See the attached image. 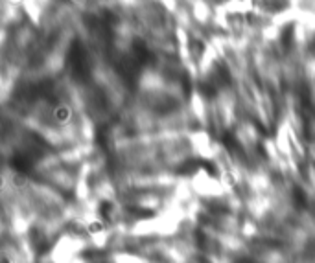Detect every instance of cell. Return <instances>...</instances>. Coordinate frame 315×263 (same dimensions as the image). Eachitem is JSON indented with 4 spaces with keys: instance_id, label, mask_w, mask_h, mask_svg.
Listing matches in <instances>:
<instances>
[{
    "instance_id": "1",
    "label": "cell",
    "mask_w": 315,
    "mask_h": 263,
    "mask_svg": "<svg viewBox=\"0 0 315 263\" xmlns=\"http://www.w3.org/2000/svg\"><path fill=\"white\" fill-rule=\"evenodd\" d=\"M66 65L70 70L72 77L78 81H87L90 75V63L89 56L85 52L83 44L80 41L72 42L70 50H68V57H66Z\"/></svg>"
},
{
    "instance_id": "2",
    "label": "cell",
    "mask_w": 315,
    "mask_h": 263,
    "mask_svg": "<svg viewBox=\"0 0 315 263\" xmlns=\"http://www.w3.org/2000/svg\"><path fill=\"white\" fill-rule=\"evenodd\" d=\"M50 116H52V120L57 123V125H66V123L70 122L72 118V111L68 105L65 103H54L52 105V111H50Z\"/></svg>"
},
{
    "instance_id": "3",
    "label": "cell",
    "mask_w": 315,
    "mask_h": 263,
    "mask_svg": "<svg viewBox=\"0 0 315 263\" xmlns=\"http://www.w3.org/2000/svg\"><path fill=\"white\" fill-rule=\"evenodd\" d=\"M293 37H295V26L293 24H287L286 28L282 30V35H280V39H282V44L284 46H289L293 41Z\"/></svg>"
},
{
    "instance_id": "4",
    "label": "cell",
    "mask_w": 315,
    "mask_h": 263,
    "mask_svg": "<svg viewBox=\"0 0 315 263\" xmlns=\"http://www.w3.org/2000/svg\"><path fill=\"white\" fill-rule=\"evenodd\" d=\"M104 230V223L102 221H94V223H90L89 225V232L90 234H98V232Z\"/></svg>"
},
{
    "instance_id": "5",
    "label": "cell",
    "mask_w": 315,
    "mask_h": 263,
    "mask_svg": "<svg viewBox=\"0 0 315 263\" xmlns=\"http://www.w3.org/2000/svg\"><path fill=\"white\" fill-rule=\"evenodd\" d=\"M109 206H111V204H109V202H105V208H109ZM102 214H105V216H107L109 210H104V212H102Z\"/></svg>"
},
{
    "instance_id": "6",
    "label": "cell",
    "mask_w": 315,
    "mask_h": 263,
    "mask_svg": "<svg viewBox=\"0 0 315 263\" xmlns=\"http://www.w3.org/2000/svg\"><path fill=\"white\" fill-rule=\"evenodd\" d=\"M311 50L315 52V39H313V42H311Z\"/></svg>"
},
{
    "instance_id": "7",
    "label": "cell",
    "mask_w": 315,
    "mask_h": 263,
    "mask_svg": "<svg viewBox=\"0 0 315 263\" xmlns=\"http://www.w3.org/2000/svg\"><path fill=\"white\" fill-rule=\"evenodd\" d=\"M70 2H83V0H70Z\"/></svg>"
},
{
    "instance_id": "8",
    "label": "cell",
    "mask_w": 315,
    "mask_h": 263,
    "mask_svg": "<svg viewBox=\"0 0 315 263\" xmlns=\"http://www.w3.org/2000/svg\"><path fill=\"white\" fill-rule=\"evenodd\" d=\"M4 263H10V259H8V258H4Z\"/></svg>"
}]
</instances>
